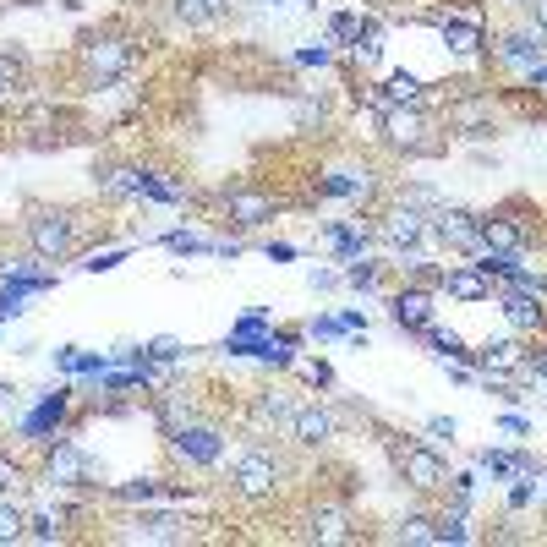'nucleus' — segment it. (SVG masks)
Masks as SVG:
<instances>
[{
  "instance_id": "nucleus-14",
  "label": "nucleus",
  "mask_w": 547,
  "mask_h": 547,
  "mask_svg": "<svg viewBox=\"0 0 547 547\" xmlns=\"http://www.w3.org/2000/svg\"><path fill=\"white\" fill-rule=\"evenodd\" d=\"M290 433H296L307 449H323V444L334 438V416L323 411V405H296V422H290Z\"/></svg>"
},
{
  "instance_id": "nucleus-4",
  "label": "nucleus",
  "mask_w": 547,
  "mask_h": 547,
  "mask_svg": "<svg viewBox=\"0 0 547 547\" xmlns=\"http://www.w3.org/2000/svg\"><path fill=\"white\" fill-rule=\"evenodd\" d=\"M132 61H137V50L126 39H88L83 44V66L99 83H121V77L132 72Z\"/></svg>"
},
{
  "instance_id": "nucleus-37",
  "label": "nucleus",
  "mask_w": 547,
  "mask_h": 547,
  "mask_svg": "<svg viewBox=\"0 0 547 547\" xmlns=\"http://www.w3.org/2000/svg\"><path fill=\"white\" fill-rule=\"evenodd\" d=\"M301 378H307V383H318V389H323V383H329L334 372H329V362H301Z\"/></svg>"
},
{
  "instance_id": "nucleus-32",
  "label": "nucleus",
  "mask_w": 547,
  "mask_h": 547,
  "mask_svg": "<svg viewBox=\"0 0 547 547\" xmlns=\"http://www.w3.org/2000/svg\"><path fill=\"white\" fill-rule=\"evenodd\" d=\"M367 176L362 181H356V176H334V181H323V192H329V197H356V192H367Z\"/></svg>"
},
{
  "instance_id": "nucleus-25",
  "label": "nucleus",
  "mask_w": 547,
  "mask_h": 547,
  "mask_svg": "<svg viewBox=\"0 0 547 547\" xmlns=\"http://www.w3.org/2000/svg\"><path fill=\"white\" fill-rule=\"evenodd\" d=\"M61 526H66L61 509H39V515H28V537H39V542H55V537H61Z\"/></svg>"
},
{
  "instance_id": "nucleus-27",
  "label": "nucleus",
  "mask_w": 547,
  "mask_h": 547,
  "mask_svg": "<svg viewBox=\"0 0 547 547\" xmlns=\"http://www.w3.org/2000/svg\"><path fill=\"white\" fill-rule=\"evenodd\" d=\"M176 17L186 28H208L214 22V0H176Z\"/></svg>"
},
{
  "instance_id": "nucleus-11",
  "label": "nucleus",
  "mask_w": 547,
  "mask_h": 547,
  "mask_svg": "<svg viewBox=\"0 0 547 547\" xmlns=\"http://www.w3.org/2000/svg\"><path fill=\"white\" fill-rule=\"evenodd\" d=\"M383 241L400 247V252L405 247H422V241H427V214H422V208H411V203H400L389 219H383Z\"/></svg>"
},
{
  "instance_id": "nucleus-15",
  "label": "nucleus",
  "mask_w": 547,
  "mask_h": 547,
  "mask_svg": "<svg viewBox=\"0 0 547 547\" xmlns=\"http://www.w3.org/2000/svg\"><path fill=\"white\" fill-rule=\"evenodd\" d=\"M252 422H258V433H279V427L296 422V400H290V394H279V389L258 394V405H252Z\"/></svg>"
},
{
  "instance_id": "nucleus-40",
  "label": "nucleus",
  "mask_w": 547,
  "mask_h": 547,
  "mask_svg": "<svg viewBox=\"0 0 547 547\" xmlns=\"http://www.w3.org/2000/svg\"><path fill=\"white\" fill-rule=\"evenodd\" d=\"M11 487H17V465H6V460H0V498H6Z\"/></svg>"
},
{
  "instance_id": "nucleus-23",
  "label": "nucleus",
  "mask_w": 547,
  "mask_h": 547,
  "mask_svg": "<svg viewBox=\"0 0 547 547\" xmlns=\"http://www.w3.org/2000/svg\"><path fill=\"white\" fill-rule=\"evenodd\" d=\"M383 99H389V104H422V77H416V72H394L389 83H383Z\"/></svg>"
},
{
  "instance_id": "nucleus-34",
  "label": "nucleus",
  "mask_w": 547,
  "mask_h": 547,
  "mask_svg": "<svg viewBox=\"0 0 547 547\" xmlns=\"http://www.w3.org/2000/svg\"><path fill=\"white\" fill-rule=\"evenodd\" d=\"M329 33H334V39H345V44H351L356 33H362V22H356L351 11H345V17H334V22H329Z\"/></svg>"
},
{
  "instance_id": "nucleus-26",
  "label": "nucleus",
  "mask_w": 547,
  "mask_h": 547,
  "mask_svg": "<svg viewBox=\"0 0 547 547\" xmlns=\"http://www.w3.org/2000/svg\"><path fill=\"white\" fill-rule=\"evenodd\" d=\"M394 542H438V526L427 515H405L400 531H394Z\"/></svg>"
},
{
  "instance_id": "nucleus-20",
  "label": "nucleus",
  "mask_w": 547,
  "mask_h": 547,
  "mask_svg": "<svg viewBox=\"0 0 547 547\" xmlns=\"http://www.w3.org/2000/svg\"><path fill=\"white\" fill-rule=\"evenodd\" d=\"M498 55H504L509 66H526V72H531V66H542V39H537V33H509Z\"/></svg>"
},
{
  "instance_id": "nucleus-8",
  "label": "nucleus",
  "mask_w": 547,
  "mask_h": 547,
  "mask_svg": "<svg viewBox=\"0 0 547 547\" xmlns=\"http://www.w3.org/2000/svg\"><path fill=\"white\" fill-rule=\"evenodd\" d=\"M170 444H176V455L192 460V465H214L219 455H225V438H219L214 427H197V422L176 427V433H170Z\"/></svg>"
},
{
  "instance_id": "nucleus-7",
  "label": "nucleus",
  "mask_w": 547,
  "mask_h": 547,
  "mask_svg": "<svg viewBox=\"0 0 547 547\" xmlns=\"http://www.w3.org/2000/svg\"><path fill=\"white\" fill-rule=\"evenodd\" d=\"M225 214H230V225L258 230V225H269V219L279 214V203H274V197H263V192H252V186H230V192H225Z\"/></svg>"
},
{
  "instance_id": "nucleus-21",
  "label": "nucleus",
  "mask_w": 547,
  "mask_h": 547,
  "mask_svg": "<svg viewBox=\"0 0 547 547\" xmlns=\"http://www.w3.org/2000/svg\"><path fill=\"white\" fill-rule=\"evenodd\" d=\"M438 28H444V44H449V50H460V55H476V50H482V28H476V22L444 17Z\"/></svg>"
},
{
  "instance_id": "nucleus-24",
  "label": "nucleus",
  "mask_w": 547,
  "mask_h": 547,
  "mask_svg": "<svg viewBox=\"0 0 547 547\" xmlns=\"http://www.w3.org/2000/svg\"><path fill=\"white\" fill-rule=\"evenodd\" d=\"M22 537H28V509L0 498V542H22Z\"/></svg>"
},
{
  "instance_id": "nucleus-19",
  "label": "nucleus",
  "mask_w": 547,
  "mask_h": 547,
  "mask_svg": "<svg viewBox=\"0 0 547 547\" xmlns=\"http://www.w3.org/2000/svg\"><path fill=\"white\" fill-rule=\"evenodd\" d=\"M476 362H482V372H515L526 356H520V340H487L476 351Z\"/></svg>"
},
{
  "instance_id": "nucleus-3",
  "label": "nucleus",
  "mask_w": 547,
  "mask_h": 547,
  "mask_svg": "<svg viewBox=\"0 0 547 547\" xmlns=\"http://www.w3.org/2000/svg\"><path fill=\"white\" fill-rule=\"evenodd\" d=\"M383 132H389V143L400 148V154H427L433 148V126H427V115L416 110V104H389L383 110Z\"/></svg>"
},
{
  "instance_id": "nucleus-41",
  "label": "nucleus",
  "mask_w": 547,
  "mask_h": 547,
  "mask_svg": "<svg viewBox=\"0 0 547 547\" xmlns=\"http://www.w3.org/2000/svg\"><path fill=\"white\" fill-rule=\"evenodd\" d=\"M170 252H197V241H192V236H181V230H176V236H170Z\"/></svg>"
},
{
  "instance_id": "nucleus-30",
  "label": "nucleus",
  "mask_w": 547,
  "mask_h": 547,
  "mask_svg": "<svg viewBox=\"0 0 547 547\" xmlns=\"http://www.w3.org/2000/svg\"><path fill=\"white\" fill-rule=\"evenodd\" d=\"M351 50H356V61H362V66H372V61H378V55H383V39H378V28H362V33H356V39H351Z\"/></svg>"
},
{
  "instance_id": "nucleus-18",
  "label": "nucleus",
  "mask_w": 547,
  "mask_h": 547,
  "mask_svg": "<svg viewBox=\"0 0 547 547\" xmlns=\"http://www.w3.org/2000/svg\"><path fill=\"white\" fill-rule=\"evenodd\" d=\"M307 537L312 542H351V515H345V509H318V515H312V526H307Z\"/></svg>"
},
{
  "instance_id": "nucleus-17",
  "label": "nucleus",
  "mask_w": 547,
  "mask_h": 547,
  "mask_svg": "<svg viewBox=\"0 0 547 547\" xmlns=\"http://www.w3.org/2000/svg\"><path fill=\"white\" fill-rule=\"evenodd\" d=\"M132 537L137 542H181L186 526H181V515H137Z\"/></svg>"
},
{
  "instance_id": "nucleus-33",
  "label": "nucleus",
  "mask_w": 547,
  "mask_h": 547,
  "mask_svg": "<svg viewBox=\"0 0 547 547\" xmlns=\"http://www.w3.org/2000/svg\"><path fill=\"white\" fill-rule=\"evenodd\" d=\"M345 279H351L356 290H367V285H378V263H351L345 269Z\"/></svg>"
},
{
  "instance_id": "nucleus-6",
  "label": "nucleus",
  "mask_w": 547,
  "mask_h": 547,
  "mask_svg": "<svg viewBox=\"0 0 547 547\" xmlns=\"http://www.w3.org/2000/svg\"><path fill=\"white\" fill-rule=\"evenodd\" d=\"M279 482V465L269 449H241L236 455V493L241 498H269Z\"/></svg>"
},
{
  "instance_id": "nucleus-10",
  "label": "nucleus",
  "mask_w": 547,
  "mask_h": 547,
  "mask_svg": "<svg viewBox=\"0 0 547 547\" xmlns=\"http://www.w3.org/2000/svg\"><path fill=\"white\" fill-rule=\"evenodd\" d=\"M531 230L515 214H487L482 219V252H526Z\"/></svg>"
},
{
  "instance_id": "nucleus-44",
  "label": "nucleus",
  "mask_w": 547,
  "mask_h": 547,
  "mask_svg": "<svg viewBox=\"0 0 547 547\" xmlns=\"http://www.w3.org/2000/svg\"><path fill=\"white\" fill-rule=\"evenodd\" d=\"M22 6H33V0H22Z\"/></svg>"
},
{
  "instance_id": "nucleus-12",
  "label": "nucleus",
  "mask_w": 547,
  "mask_h": 547,
  "mask_svg": "<svg viewBox=\"0 0 547 547\" xmlns=\"http://www.w3.org/2000/svg\"><path fill=\"white\" fill-rule=\"evenodd\" d=\"M433 290H427V285H405L400 290V296H394V323H400V329H416V334H422L427 329V323H433Z\"/></svg>"
},
{
  "instance_id": "nucleus-43",
  "label": "nucleus",
  "mask_w": 547,
  "mask_h": 547,
  "mask_svg": "<svg viewBox=\"0 0 547 547\" xmlns=\"http://www.w3.org/2000/svg\"><path fill=\"white\" fill-rule=\"evenodd\" d=\"M537 22H542V28H547V0H537Z\"/></svg>"
},
{
  "instance_id": "nucleus-31",
  "label": "nucleus",
  "mask_w": 547,
  "mask_h": 547,
  "mask_svg": "<svg viewBox=\"0 0 547 547\" xmlns=\"http://www.w3.org/2000/svg\"><path fill=\"white\" fill-rule=\"evenodd\" d=\"M509 290H526V296H547V274L515 269V274H509Z\"/></svg>"
},
{
  "instance_id": "nucleus-16",
  "label": "nucleus",
  "mask_w": 547,
  "mask_h": 547,
  "mask_svg": "<svg viewBox=\"0 0 547 547\" xmlns=\"http://www.w3.org/2000/svg\"><path fill=\"white\" fill-rule=\"evenodd\" d=\"M50 482H61V487H77V482H88V455L77 444H55L50 449Z\"/></svg>"
},
{
  "instance_id": "nucleus-36",
  "label": "nucleus",
  "mask_w": 547,
  "mask_h": 547,
  "mask_svg": "<svg viewBox=\"0 0 547 547\" xmlns=\"http://www.w3.org/2000/svg\"><path fill=\"white\" fill-rule=\"evenodd\" d=\"M148 356H154V362H176V356H181V340H154V345H148Z\"/></svg>"
},
{
  "instance_id": "nucleus-28",
  "label": "nucleus",
  "mask_w": 547,
  "mask_h": 547,
  "mask_svg": "<svg viewBox=\"0 0 547 547\" xmlns=\"http://www.w3.org/2000/svg\"><path fill=\"white\" fill-rule=\"evenodd\" d=\"M427 345H433V351H444V356H471V351H465V345H460V334L455 329H438V323H427Z\"/></svg>"
},
{
  "instance_id": "nucleus-42",
  "label": "nucleus",
  "mask_w": 547,
  "mask_h": 547,
  "mask_svg": "<svg viewBox=\"0 0 547 547\" xmlns=\"http://www.w3.org/2000/svg\"><path fill=\"white\" fill-rule=\"evenodd\" d=\"M531 83H542V88H547V66H531Z\"/></svg>"
},
{
  "instance_id": "nucleus-29",
  "label": "nucleus",
  "mask_w": 547,
  "mask_h": 547,
  "mask_svg": "<svg viewBox=\"0 0 547 547\" xmlns=\"http://www.w3.org/2000/svg\"><path fill=\"white\" fill-rule=\"evenodd\" d=\"M154 493H159V482H154V476H137V482L115 487V498H121V504H148Z\"/></svg>"
},
{
  "instance_id": "nucleus-22",
  "label": "nucleus",
  "mask_w": 547,
  "mask_h": 547,
  "mask_svg": "<svg viewBox=\"0 0 547 547\" xmlns=\"http://www.w3.org/2000/svg\"><path fill=\"white\" fill-rule=\"evenodd\" d=\"M192 416H197V405L186 400L181 389H170L165 400H159V427H165V433H176V427H186Z\"/></svg>"
},
{
  "instance_id": "nucleus-5",
  "label": "nucleus",
  "mask_w": 547,
  "mask_h": 547,
  "mask_svg": "<svg viewBox=\"0 0 547 547\" xmlns=\"http://www.w3.org/2000/svg\"><path fill=\"white\" fill-rule=\"evenodd\" d=\"M389 455H394L400 476L416 487V493H433V487H444V460H438L427 444H394Z\"/></svg>"
},
{
  "instance_id": "nucleus-1",
  "label": "nucleus",
  "mask_w": 547,
  "mask_h": 547,
  "mask_svg": "<svg viewBox=\"0 0 547 547\" xmlns=\"http://www.w3.org/2000/svg\"><path fill=\"white\" fill-rule=\"evenodd\" d=\"M28 241H33V252L39 258H72V247H77V219L66 214V208H33V219H28Z\"/></svg>"
},
{
  "instance_id": "nucleus-35",
  "label": "nucleus",
  "mask_w": 547,
  "mask_h": 547,
  "mask_svg": "<svg viewBox=\"0 0 547 547\" xmlns=\"http://www.w3.org/2000/svg\"><path fill=\"white\" fill-rule=\"evenodd\" d=\"M17 77H22V61H17V55H0V93L17 88Z\"/></svg>"
},
{
  "instance_id": "nucleus-9",
  "label": "nucleus",
  "mask_w": 547,
  "mask_h": 547,
  "mask_svg": "<svg viewBox=\"0 0 547 547\" xmlns=\"http://www.w3.org/2000/svg\"><path fill=\"white\" fill-rule=\"evenodd\" d=\"M542 296H526V290H498V307H504L509 329L515 334H537L547 329V307H537Z\"/></svg>"
},
{
  "instance_id": "nucleus-38",
  "label": "nucleus",
  "mask_w": 547,
  "mask_h": 547,
  "mask_svg": "<svg viewBox=\"0 0 547 547\" xmlns=\"http://www.w3.org/2000/svg\"><path fill=\"white\" fill-rule=\"evenodd\" d=\"M329 55H334V50H329V44H318V50H301V55H296V61H301V66H323V61H329Z\"/></svg>"
},
{
  "instance_id": "nucleus-2",
  "label": "nucleus",
  "mask_w": 547,
  "mask_h": 547,
  "mask_svg": "<svg viewBox=\"0 0 547 547\" xmlns=\"http://www.w3.org/2000/svg\"><path fill=\"white\" fill-rule=\"evenodd\" d=\"M427 230H433L444 247H455V252H482V214H465V208L438 203L433 219H427Z\"/></svg>"
},
{
  "instance_id": "nucleus-39",
  "label": "nucleus",
  "mask_w": 547,
  "mask_h": 547,
  "mask_svg": "<svg viewBox=\"0 0 547 547\" xmlns=\"http://www.w3.org/2000/svg\"><path fill=\"white\" fill-rule=\"evenodd\" d=\"M340 285V274H329V269H312V290H334Z\"/></svg>"
},
{
  "instance_id": "nucleus-13",
  "label": "nucleus",
  "mask_w": 547,
  "mask_h": 547,
  "mask_svg": "<svg viewBox=\"0 0 547 547\" xmlns=\"http://www.w3.org/2000/svg\"><path fill=\"white\" fill-rule=\"evenodd\" d=\"M438 285H444L455 301H487V296H493V285H487V274L476 269V263H455V269H444Z\"/></svg>"
}]
</instances>
